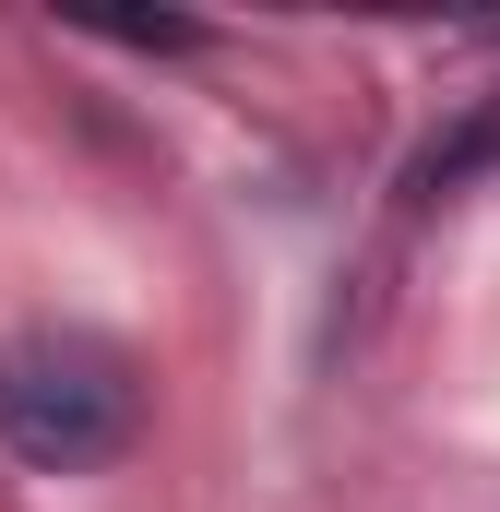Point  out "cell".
Instances as JSON below:
<instances>
[{
	"label": "cell",
	"mask_w": 500,
	"mask_h": 512,
	"mask_svg": "<svg viewBox=\"0 0 500 512\" xmlns=\"http://www.w3.org/2000/svg\"><path fill=\"white\" fill-rule=\"evenodd\" d=\"M131 429H143V393L108 346L84 334H24L0 346V441L36 465V477H84V465H120Z\"/></svg>",
	"instance_id": "obj_1"
}]
</instances>
